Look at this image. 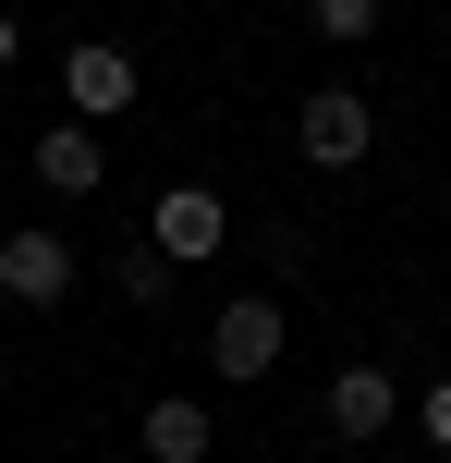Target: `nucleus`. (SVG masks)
Masks as SVG:
<instances>
[{
  "label": "nucleus",
  "instance_id": "obj_12",
  "mask_svg": "<svg viewBox=\"0 0 451 463\" xmlns=\"http://www.w3.org/2000/svg\"><path fill=\"white\" fill-rule=\"evenodd\" d=\"M0 73H13V13H0Z\"/></svg>",
  "mask_w": 451,
  "mask_h": 463
},
{
  "label": "nucleus",
  "instance_id": "obj_2",
  "mask_svg": "<svg viewBox=\"0 0 451 463\" xmlns=\"http://www.w3.org/2000/svg\"><path fill=\"white\" fill-rule=\"evenodd\" d=\"M366 135H379V122H366V98H354V86H317L305 110H293L305 171H354V159H366Z\"/></svg>",
  "mask_w": 451,
  "mask_h": 463
},
{
  "label": "nucleus",
  "instance_id": "obj_8",
  "mask_svg": "<svg viewBox=\"0 0 451 463\" xmlns=\"http://www.w3.org/2000/svg\"><path fill=\"white\" fill-rule=\"evenodd\" d=\"M135 451H146V463H208V402H146Z\"/></svg>",
  "mask_w": 451,
  "mask_h": 463
},
{
  "label": "nucleus",
  "instance_id": "obj_5",
  "mask_svg": "<svg viewBox=\"0 0 451 463\" xmlns=\"http://www.w3.org/2000/svg\"><path fill=\"white\" fill-rule=\"evenodd\" d=\"M0 293L13 305H61L73 293V244L61 232H13V244H0Z\"/></svg>",
  "mask_w": 451,
  "mask_h": 463
},
{
  "label": "nucleus",
  "instance_id": "obj_10",
  "mask_svg": "<svg viewBox=\"0 0 451 463\" xmlns=\"http://www.w3.org/2000/svg\"><path fill=\"white\" fill-rule=\"evenodd\" d=\"M122 293L159 305V293H171V256H159V244H135V256H122Z\"/></svg>",
  "mask_w": 451,
  "mask_h": 463
},
{
  "label": "nucleus",
  "instance_id": "obj_7",
  "mask_svg": "<svg viewBox=\"0 0 451 463\" xmlns=\"http://www.w3.org/2000/svg\"><path fill=\"white\" fill-rule=\"evenodd\" d=\"M37 184H49V195H98V184H110L98 122H49V135H37Z\"/></svg>",
  "mask_w": 451,
  "mask_h": 463
},
{
  "label": "nucleus",
  "instance_id": "obj_4",
  "mask_svg": "<svg viewBox=\"0 0 451 463\" xmlns=\"http://www.w3.org/2000/svg\"><path fill=\"white\" fill-rule=\"evenodd\" d=\"M220 232H232V220H220V195H208V184H171L159 208H146V244H159L171 269H195V256H220Z\"/></svg>",
  "mask_w": 451,
  "mask_h": 463
},
{
  "label": "nucleus",
  "instance_id": "obj_3",
  "mask_svg": "<svg viewBox=\"0 0 451 463\" xmlns=\"http://www.w3.org/2000/svg\"><path fill=\"white\" fill-rule=\"evenodd\" d=\"M61 98H73V122H122V110H135V61H122L110 37L61 49Z\"/></svg>",
  "mask_w": 451,
  "mask_h": 463
},
{
  "label": "nucleus",
  "instance_id": "obj_9",
  "mask_svg": "<svg viewBox=\"0 0 451 463\" xmlns=\"http://www.w3.org/2000/svg\"><path fill=\"white\" fill-rule=\"evenodd\" d=\"M317 37H330V49H366V37H379V0H317Z\"/></svg>",
  "mask_w": 451,
  "mask_h": 463
},
{
  "label": "nucleus",
  "instance_id": "obj_6",
  "mask_svg": "<svg viewBox=\"0 0 451 463\" xmlns=\"http://www.w3.org/2000/svg\"><path fill=\"white\" fill-rule=\"evenodd\" d=\"M390 415H403V378L390 366H342L330 378V439H379Z\"/></svg>",
  "mask_w": 451,
  "mask_h": 463
},
{
  "label": "nucleus",
  "instance_id": "obj_1",
  "mask_svg": "<svg viewBox=\"0 0 451 463\" xmlns=\"http://www.w3.org/2000/svg\"><path fill=\"white\" fill-rule=\"evenodd\" d=\"M208 366L232 378V391H244V378H268V366H281V305H268V293H232V305H220V329H208Z\"/></svg>",
  "mask_w": 451,
  "mask_h": 463
},
{
  "label": "nucleus",
  "instance_id": "obj_11",
  "mask_svg": "<svg viewBox=\"0 0 451 463\" xmlns=\"http://www.w3.org/2000/svg\"><path fill=\"white\" fill-rule=\"evenodd\" d=\"M415 427H428V439L451 451V378H428V402H415Z\"/></svg>",
  "mask_w": 451,
  "mask_h": 463
}]
</instances>
